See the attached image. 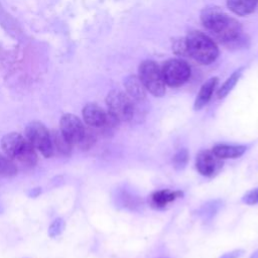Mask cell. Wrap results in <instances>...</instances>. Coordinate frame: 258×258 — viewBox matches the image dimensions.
<instances>
[{"label": "cell", "mask_w": 258, "mask_h": 258, "mask_svg": "<svg viewBox=\"0 0 258 258\" xmlns=\"http://www.w3.org/2000/svg\"><path fill=\"white\" fill-rule=\"evenodd\" d=\"M201 21L204 27L216 38L227 45L237 44L242 37V27L233 17L218 6L203 9Z\"/></svg>", "instance_id": "obj_1"}, {"label": "cell", "mask_w": 258, "mask_h": 258, "mask_svg": "<svg viewBox=\"0 0 258 258\" xmlns=\"http://www.w3.org/2000/svg\"><path fill=\"white\" fill-rule=\"evenodd\" d=\"M1 148L6 156L17 160L25 166H33L37 161L35 148L32 144L17 132H10L1 139Z\"/></svg>", "instance_id": "obj_2"}, {"label": "cell", "mask_w": 258, "mask_h": 258, "mask_svg": "<svg viewBox=\"0 0 258 258\" xmlns=\"http://www.w3.org/2000/svg\"><path fill=\"white\" fill-rule=\"evenodd\" d=\"M187 55L203 64H210L219 55L216 42L202 31L192 30L185 37Z\"/></svg>", "instance_id": "obj_3"}, {"label": "cell", "mask_w": 258, "mask_h": 258, "mask_svg": "<svg viewBox=\"0 0 258 258\" xmlns=\"http://www.w3.org/2000/svg\"><path fill=\"white\" fill-rule=\"evenodd\" d=\"M106 105L109 113L119 122H135L138 111L135 101L128 94L120 90H112L106 97Z\"/></svg>", "instance_id": "obj_4"}, {"label": "cell", "mask_w": 258, "mask_h": 258, "mask_svg": "<svg viewBox=\"0 0 258 258\" xmlns=\"http://www.w3.org/2000/svg\"><path fill=\"white\" fill-rule=\"evenodd\" d=\"M83 118L85 123L92 129L101 130L103 133H109L117 127L119 121L112 116L109 111L96 103H88L83 108Z\"/></svg>", "instance_id": "obj_5"}, {"label": "cell", "mask_w": 258, "mask_h": 258, "mask_svg": "<svg viewBox=\"0 0 258 258\" xmlns=\"http://www.w3.org/2000/svg\"><path fill=\"white\" fill-rule=\"evenodd\" d=\"M138 78L146 91L154 97H162L165 94V83L160 68L153 60L146 59L138 68Z\"/></svg>", "instance_id": "obj_6"}, {"label": "cell", "mask_w": 258, "mask_h": 258, "mask_svg": "<svg viewBox=\"0 0 258 258\" xmlns=\"http://www.w3.org/2000/svg\"><path fill=\"white\" fill-rule=\"evenodd\" d=\"M26 139L44 157H50L53 149L51 144L50 132L40 121H31L25 128Z\"/></svg>", "instance_id": "obj_7"}, {"label": "cell", "mask_w": 258, "mask_h": 258, "mask_svg": "<svg viewBox=\"0 0 258 258\" xmlns=\"http://www.w3.org/2000/svg\"><path fill=\"white\" fill-rule=\"evenodd\" d=\"M160 70L165 85L173 88L182 86L190 77V67L180 58L166 60Z\"/></svg>", "instance_id": "obj_8"}, {"label": "cell", "mask_w": 258, "mask_h": 258, "mask_svg": "<svg viewBox=\"0 0 258 258\" xmlns=\"http://www.w3.org/2000/svg\"><path fill=\"white\" fill-rule=\"evenodd\" d=\"M86 129L82 120L74 114L67 113L60 118L59 130L73 145H79L82 142L86 134Z\"/></svg>", "instance_id": "obj_9"}, {"label": "cell", "mask_w": 258, "mask_h": 258, "mask_svg": "<svg viewBox=\"0 0 258 258\" xmlns=\"http://www.w3.org/2000/svg\"><path fill=\"white\" fill-rule=\"evenodd\" d=\"M222 166V159L216 156L212 150H202L197 155L196 167L203 175L212 176L217 173Z\"/></svg>", "instance_id": "obj_10"}, {"label": "cell", "mask_w": 258, "mask_h": 258, "mask_svg": "<svg viewBox=\"0 0 258 258\" xmlns=\"http://www.w3.org/2000/svg\"><path fill=\"white\" fill-rule=\"evenodd\" d=\"M182 191L180 190H170L161 189L153 192L150 196V205L155 209H162L168 204L174 202L176 199L182 197Z\"/></svg>", "instance_id": "obj_11"}, {"label": "cell", "mask_w": 258, "mask_h": 258, "mask_svg": "<svg viewBox=\"0 0 258 258\" xmlns=\"http://www.w3.org/2000/svg\"><path fill=\"white\" fill-rule=\"evenodd\" d=\"M127 94L133 101L142 102L146 98V90L137 76H129L124 83Z\"/></svg>", "instance_id": "obj_12"}, {"label": "cell", "mask_w": 258, "mask_h": 258, "mask_svg": "<svg viewBox=\"0 0 258 258\" xmlns=\"http://www.w3.org/2000/svg\"><path fill=\"white\" fill-rule=\"evenodd\" d=\"M218 78L213 77L211 79H209L200 89V92L196 98L195 101V105L194 108L195 110H200L202 109L204 106H206L208 104V102L210 101V99L213 96V93L218 85Z\"/></svg>", "instance_id": "obj_13"}, {"label": "cell", "mask_w": 258, "mask_h": 258, "mask_svg": "<svg viewBox=\"0 0 258 258\" xmlns=\"http://www.w3.org/2000/svg\"><path fill=\"white\" fill-rule=\"evenodd\" d=\"M247 147L243 145H227V144H218L212 148L213 153L221 159L227 158H237L243 155Z\"/></svg>", "instance_id": "obj_14"}, {"label": "cell", "mask_w": 258, "mask_h": 258, "mask_svg": "<svg viewBox=\"0 0 258 258\" xmlns=\"http://www.w3.org/2000/svg\"><path fill=\"white\" fill-rule=\"evenodd\" d=\"M258 0H227V7L236 15L246 16L252 13Z\"/></svg>", "instance_id": "obj_15"}, {"label": "cell", "mask_w": 258, "mask_h": 258, "mask_svg": "<svg viewBox=\"0 0 258 258\" xmlns=\"http://www.w3.org/2000/svg\"><path fill=\"white\" fill-rule=\"evenodd\" d=\"M52 149L56 150L59 154L69 156L72 153L73 144L64 137L60 130H52L50 132Z\"/></svg>", "instance_id": "obj_16"}, {"label": "cell", "mask_w": 258, "mask_h": 258, "mask_svg": "<svg viewBox=\"0 0 258 258\" xmlns=\"http://www.w3.org/2000/svg\"><path fill=\"white\" fill-rule=\"evenodd\" d=\"M241 72H242V69H239L238 71L234 72L226 81L225 83L221 86V88L218 90L217 92V97L219 99H223L225 98L231 91L232 89L235 87V85L237 84L238 80L240 79L241 77Z\"/></svg>", "instance_id": "obj_17"}, {"label": "cell", "mask_w": 258, "mask_h": 258, "mask_svg": "<svg viewBox=\"0 0 258 258\" xmlns=\"http://www.w3.org/2000/svg\"><path fill=\"white\" fill-rule=\"evenodd\" d=\"M17 173V166L15 162L8 156L0 153V176L12 177Z\"/></svg>", "instance_id": "obj_18"}, {"label": "cell", "mask_w": 258, "mask_h": 258, "mask_svg": "<svg viewBox=\"0 0 258 258\" xmlns=\"http://www.w3.org/2000/svg\"><path fill=\"white\" fill-rule=\"evenodd\" d=\"M188 161V152L186 149H179L172 158V163L175 169H182Z\"/></svg>", "instance_id": "obj_19"}, {"label": "cell", "mask_w": 258, "mask_h": 258, "mask_svg": "<svg viewBox=\"0 0 258 258\" xmlns=\"http://www.w3.org/2000/svg\"><path fill=\"white\" fill-rule=\"evenodd\" d=\"M63 228H64V222H63V220H62L61 218L55 219V220L51 223V225L49 226V228H48V235H49V237L53 238V237L58 236V235L62 232Z\"/></svg>", "instance_id": "obj_20"}, {"label": "cell", "mask_w": 258, "mask_h": 258, "mask_svg": "<svg viewBox=\"0 0 258 258\" xmlns=\"http://www.w3.org/2000/svg\"><path fill=\"white\" fill-rule=\"evenodd\" d=\"M172 50L177 55H187L185 38H177L172 43Z\"/></svg>", "instance_id": "obj_21"}, {"label": "cell", "mask_w": 258, "mask_h": 258, "mask_svg": "<svg viewBox=\"0 0 258 258\" xmlns=\"http://www.w3.org/2000/svg\"><path fill=\"white\" fill-rule=\"evenodd\" d=\"M243 202L247 205L258 204V188H255V189H252V190L248 191L243 197Z\"/></svg>", "instance_id": "obj_22"}, {"label": "cell", "mask_w": 258, "mask_h": 258, "mask_svg": "<svg viewBox=\"0 0 258 258\" xmlns=\"http://www.w3.org/2000/svg\"><path fill=\"white\" fill-rule=\"evenodd\" d=\"M242 253H243V251H241V250H235V251H233V252L224 254V255L221 256L220 258H238Z\"/></svg>", "instance_id": "obj_23"}, {"label": "cell", "mask_w": 258, "mask_h": 258, "mask_svg": "<svg viewBox=\"0 0 258 258\" xmlns=\"http://www.w3.org/2000/svg\"><path fill=\"white\" fill-rule=\"evenodd\" d=\"M40 192H41V188H39V187H37V188H33V189L29 192V196H30V197H32V198H34V197H37Z\"/></svg>", "instance_id": "obj_24"}, {"label": "cell", "mask_w": 258, "mask_h": 258, "mask_svg": "<svg viewBox=\"0 0 258 258\" xmlns=\"http://www.w3.org/2000/svg\"><path fill=\"white\" fill-rule=\"evenodd\" d=\"M250 258H258V250L256 252H254Z\"/></svg>", "instance_id": "obj_25"}]
</instances>
